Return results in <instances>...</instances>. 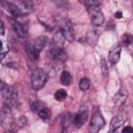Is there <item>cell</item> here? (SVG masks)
<instances>
[{
    "mask_svg": "<svg viewBox=\"0 0 133 133\" xmlns=\"http://www.w3.org/2000/svg\"><path fill=\"white\" fill-rule=\"evenodd\" d=\"M58 26H59V31L62 33L64 39L73 42L74 41V27H73L72 22L68 19H59Z\"/></svg>",
    "mask_w": 133,
    "mask_h": 133,
    "instance_id": "cell-2",
    "label": "cell"
},
{
    "mask_svg": "<svg viewBox=\"0 0 133 133\" xmlns=\"http://www.w3.org/2000/svg\"><path fill=\"white\" fill-rule=\"evenodd\" d=\"M47 42H48V39H47L46 36H38V37L35 39L33 46H34V48L39 52L41 50H43V49L45 48V46L47 45Z\"/></svg>",
    "mask_w": 133,
    "mask_h": 133,
    "instance_id": "cell-17",
    "label": "cell"
},
{
    "mask_svg": "<svg viewBox=\"0 0 133 133\" xmlns=\"http://www.w3.org/2000/svg\"><path fill=\"white\" fill-rule=\"evenodd\" d=\"M114 16H115V18H116V19H121V18H122V16H123V14H122L121 11H116Z\"/></svg>",
    "mask_w": 133,
    "mask_h": 133,
    "instance_id": "cell-30",
    "label": "cell"
},
{
    "mask_svg": "<svg viewBox=\"0 0 133 133\" xmlns=\"http://www.w3.org/2000/svg\"><path fill=\"white\" fill-rule=\"evenodd\" d=\"M3 5L5 6V8L11 14V16H14V17H21V16H23L24 15V12H23V10L21 9V8H19L16 4H14V3H11V2H3Z\"/></svg>",
    "mask_w": 133,
    "mask_h": 133,
    "instance_id": "cell-12",
    "label": "cell"
},
{
    "mask_svg": "<svg viewBox=\"0 0 133 133\" xmlns=\"http://www.w3.org/2000/svg\"><path fill=\"white\" fill-rule=\"evenodd\" d=\"M131 42H132V37H131V35H129V34H125L124 37H123V43H124L126 46H128V45L131 44Z\"/></svg>",
    "mask_w": 133,
    "mask_h": 133,
    "instance_id": "cell-24",
    "label": "cell"
},
{
    "mask_svg": "<svg viewBox=\"0 0 133 133\" xmlns=\"http://www.w3.org/2000/svg\"><path fill=\"white\" fill-rule=\"evenodd\" d=\"M122 133H133V129H132L131 126H126V127L123 129Z\"/></svg>",
    "mask_w": 133,
    "mask_h": 133,
    "instance_id": "cell-27",
    "label": "cell"
},
{
    "mask_svg": "<svg viewBox=\"0 0 133 133\" xmlns=\"http://www.w3.org/2000/svg\"><path fill=\"white\" fill-rule=\"evenodd\" d=\"M108 133H109V132H108Z\"/></svg>",
    "mask_w": 133,
    "mask_h": 133,
    "instance_id": "cell-34",
    "label": "cell"
},
{
    "mask_svg": "<svg viewBox=\"0 0 133 133\" xmlns=\"http://www.w3.org/2000/svg\"><path fill=\"white\" fill-rule=\"evenodd\" d=\"M7 51L6 50H4V46H3V43L0 41V53H2V54H5Z\"/></svg>",
    "mask_w": 133,
    "mask_h": 133,
    "instance_id": "cell-29",
    "label": "cell"
},
{
    "mask_svg": "<svg viewBox=\"0 0 133 133\" xmlns=\"http://www.w3.org/2000/svg\"><path fill=\"white\" fill-rule=\"evenodd\" d=\"M26 123H27V118L25 117V116H21L20 118H19V121H18V125L20 126V127H23V126H25L26 125Z\"/></svg>",
    "mask_w": 133,
    "mask_h": 133,
    "instance_id": "cell-25",
    "label": "cell"
},
{
    "mask_svg": "<svg viewBox=\"0 0 133 133\" xmlns=\"http://www.w3.org/2000/svg\"><path fill=\"white\" fill-rule=\"evenodd\" d=\"M61 133H68V130H66L65 128H63V129H62V131H61Z\"/></svg>",
    "mask_w": 133,
    "mask_h": 133,
    "instance_id": "cell-32",
    "label": "cell"
},
{
    "mask_svg": "<svg viewBox=\"0 0 133 133\" xmlns=\"http://www.w3.org/2000/svg\"><path fill=\"white\" fill-rule=\"evenodd\" d=\"M3 98H4V102L6 105H8L9 107L15 105L17 99H18V91L17 88L15 86H8L5 88L4 94H3Z\"/></svg>",
    "mask_w": 133,
    "mask_h": 133,
    "instance_id": "cell-6",
    "label": "cell"
},
{
    "mask_svg": "<svg viewBox=\"0 0 133 133\" xmlns=\"http://www.w3.org/2000/svg\"><path fill=\"white\" fill-rule=\"evenodd\" d=\"M25 50H26V53H27L28 57H29L31 60H37V59H38V57H39V52L34 48L33 45L27 44L26 47H25Z\"/></svg>",
    "mask_w": 133,
    "mask_h": 133,
    "instance_id": "cell-15",
    "label": "cell"
},
{
    "mask_svg": "<svg viewBox=\"0 0 133 133\" xmlns=\"http://www.w3.org/2000/svg\"><path fill=\"white\" fill-rule=\"evenodd\" d=\"M49 55L52 59L57 61H63L66 58V53L64 52L63 48H56V47H50Z\"/></svg>",
    "mask_w": 133,
    "mask_h": 133,
    "instance_id": "cell-8",
    "label": "cell"
},
{
    "mask_svg": "<svg viewBox=\"0 0 133 133\" xmlns=\"http://www.w3.org/2000/svg\"><path fill=\"white\" fill-rule=\"evenodd\" d=\"M101 69H102V73L104 76H107L108 74V66H107V62L105 60V58H101Z\"/></svg>",
    "mask_w": 133,
    "mask_h": 133,
    "instance_id": "cell-22",
    "label": "cell"
},
{
    "mask_svg": "<svg viewBox=\"0 0 133 133\" xmlns=\"http://www.w3.org/2000/svg\"><path fill=\"white\" fill-rule=\"evenodd\" d=\"M37 114H38L39 118L43 119V121H45V122H48V121L51 118V111H50L46 106H44V107L37 112Z\"/></svg>",
    "mask_w": 133,
    "mask_h": 133,
    "instance_id": "cell-18",
    "label": "cell"
},
{
    "mask_svg": "<svg viewBox=\"0 0 133 133\" xmlns=\"http://www.w3.org/2000/svg\"><path fill=\"white\" fill-rule=\"evenodd\" d=\"M127 98H128L127 89H126L125 87H122V88L115 94V96L113 97V102H114L115 105L121 106V105H123V104L126 102Z\"/></svg>",
    "mask_w": 133,
    "mask_h": 133,
    "instance_id": "cell-11",
    "label": "cell"
},
{
    "mask_svg": "<svg viewBox=\"0 0 133 133\" xmlns=\"http://www.w3.org/2000/svg\"><path fill=\"white\" fill-rule=\"evenodd\" d=\"M64 37L62 35V33L58 30L54 36H53V39L51 42V47H56V48H63V43H64Z\"/></svg>",
    "mask_w": 133,
    "mask_h": 133,
    "instance_id": "cell-13",
    "label": "cell"
},
{
    "mask_svg": "<svg viewBox=\"0 0 133 133\" xmlns=\"http://www.w3.org/2000/svg\"><path fill=\"white\" fill-rule=\"evenodd\" d=\"M11 24H12V28H14L15 32L17 33V35L19 37L23 38V37L27 36V27H26V25H24L23 23H21L18 20H12Z\"/></svg>",
    "mask_w": 133,
    "mask_h": 133,
    "instance_id": "cell-9",
    "label": "cell"
},
{
    "mask_svg": "<svg viewBox=\"0 0 133 133\" xmlns=\"http://www.w3.org/2000/svg\"><path fill=\"white\" fill-rule=\"evenodd\" d=\"M86 118H87V110H80L73 118V125L76 127V128H80L85 122H86Z\"/></svg>",
    "mask_w": 133,
    "mask_h": 133,
    "instance_id": "cell-10",
    "label": "cell"
},
{
    "mask_svg": "<svg viewBox=\"0 0 133 133\" xmlns=\"http://www.w3.org/2000/svg\"><path fill=\"white\" fill-rule=\"evenodd\" d=\"M87 7V12L90 17L91 23L96 26H100L104 23V15L101 11L99 5H90L86 6Z\"/></svg>",
    "mask_w": 133,
    "mask_h": 133,
    "instance_id": "cell-4",
    "label": "cell"
},
{
    "mask_svg": "<svg viewBox=\"0 0 133 133\" xmlns=\"http://www.w3.org/2000/svg\"><path fill=\"white\" fill-rule=\"evenodd\" d=\"M48 80L47 73L42 69H36L31 74V86L33 89H41Z\"/></svg>",
    "mask_w": 133,
    "mask_h": 133,
    "instance_id": "cell-1",
    "label": "cell"
},
{
    "mask_svg": "<svg viewBox=\"0 0 133 133\" xmlns=\"http://www.w3.org/2000/svg\"><path fill=\"white\" fill-rule=\"evenodd\" d=\"M84 4L86 6H90V5H99V2L98 1H92V0H86L84 1Z\"/></svg>",
    "mask_w": 133,
    "mask_h": 133,
    "instance_id": "cell-26",
    "label": "cell"
},
{
    "mask_svg": "<svg viewBox=\"0 0 133 133\" xmlns=\"http://www.w3.org/2000/svg\"><path fill=\"white\" fill-rule=\"evenodd\" d=\"M14 117L10 110V107L4 104L0 109V125L4 129H8L12 126Z\"/></svg>",
    "mask_w": 133,
    "mask_h": 133,
    "instance_id": "cell-3",
    "label": "cell"
},
{
    "mask_svg": "<svg viewBox=\"0 0 133 133\" xmlns=\"http://www.w3.org/2000/svg\"><path fill=\"white\" fill-rule=\"evenodd\" d=\"M44 106H45V105H44L43 103H41V102H33L32 105H31V109H32V111H35V112L37 113Z\"/></svg>",
    "mask_w": 133,
    "mask_h": 133,
    "instance_id": "cell-23",
    "label": "cell"
},
{
    "mask_svg": "<svg viewBox=\"0 0 133 133\" xmlns=\"http://www.w3.org/2000/svg\"><path fill=\"white\" fill-rule=\"evenodd\" d=\"M128 118V113L126 111H123L121 112L119 114H117L116 116H114L110 123V130H109V133H114Z\"/></svg>",
    "mask_w": 133,
    "mask_h": 133,
    "instance_id": "cell-7",
    "label": "cell"
},
{
    "mask_svg": "<svg viewBox=\"0 0 133 133\" xmlns=\"http://www.w3.org/2000/svg\"><path fill=\"white\" fill-rule=\"evenodd\" d=\"M119 57H121V47L116 46L110 50L109 55H108V60L114 64L119 60Z\"/></svg>",
    "mask_w": 133,
    "mask_h": 133,
    "instance_id": "cell-14",
    "label": "cell"
},
{
    "mask_svg": "<svg viewBox=\"0 0 133 133\" xmlns=\"http://www.w3.org/2000/svg\"><path fill=\"white\" fill-rule=\"evenodd\" d=\"M3 89H4V83H3V82L0 80V92H1Z\"/></svg>",
    "mask_w": 133,
    "mask_h": 133,
    "instance_id": "cell-31",
    "label": "cell"
},
{
    "mask_svg": "<svg viewBox=\"0 0 133 133\" xmlns=\"http://www.w3.org/2000/svg\"><path fill=\"white\" fill-rule=\"evenodd\" d=\"M4 33H5V27L3 22L0 20V35H4Z\"/></svg>",
    "mask_w": 133,
    "mask_h": 133,
    "instance_id": "cell-28",
    "label": "cell"
},
{
    "mask_svg": "<svg viewBox=\"0 0 133 133\" xmlns=\"http://www.w3.org/2000/svg\"><path fill=\"white\" fill-rule=\"evenodd\" d=\"M105 126V119L100 112H96L91 117L89 125V133H98Z\"/></svg>",
    "mask_w": 133,
    "mask_h": 133,
    "instance_id": "cell-5",
    "label": "cell"
},
{
    "mask_svg": "<svg viewBox=\"0 0 133 133\" xmlns=\"http://www.w3.org/2000/svg\"><path fill=\"white\" fill-rule=\"evenodd\" d=\"M3 133H15V132L11 131V130H8V131H5V132H3Z\"/></svg>",
    "mask_w": 133,
    "mask_h": 133,
    "instance_id": "cell-33",
    "label": "cell"
},
{
    "mask_svg": "<svg viewBox=\"0 0 133 133\" xmlns=\"http://www.w3.org/2000/svg\"><path fill=\"white\" fill-rule=\"evenodd\" d=\"M54 98L57 101H62V100H64L66 98V91L64 89H58V90L55 91Z\"/></svg>",
    "mask_w": 133,
    "mask_h": 133,
    "instance_id": "cell-21",
    "label": "cell"
},
{
    "mask_svg": "<svg viewBox=\"0 0 133 133\" xmlns=\"http://www.w3.org/2000/svg\"><path fill=\"white\" fill-rule=\"evenodd\" d=\"M98 37H99V34H98V32H97L96 30H94V29L89 30V31L87 32V34H86L87 43H88L89 45H91V46H94V45L97 44Z\"/></svg>",
    "mask_w": 133,
    "mask_h": 133,
    "instance_id": "cell-16",
    "label": "cell"
},
{
    "mask_svg": "<svg viewBox=\"0 0 133 133\" xmlns=\"http://www.w3.org/2000/svg\"><path fill=\"white\" fill-rule=\"evenodd\" d=\"M79 87H80V89L81 90H87L89 87H90V82H89V80L87 79V78H82L81 80H80V82H79Z\"/></svg>",
    "mask_w": 133,
    "mask_h": 133,
    "instance_id": "cell-20",
    "label": "cell"
},
{
    "mask_svg": "<svg viewBox=\"0 0 133 133\" xmlns=\"http://www.w3.org/2000/svg\"><path fill=\"white\" fill-rule=\"evenodd\" d=\"M72 81V76L68 71H63L60 75V83L62 85H70Z\"/></svg>",
    "mask_w": 133,
    "mask_h": 133,
    "instance_id": "cell-19",
    "label": "cell"
}]
</instances>
